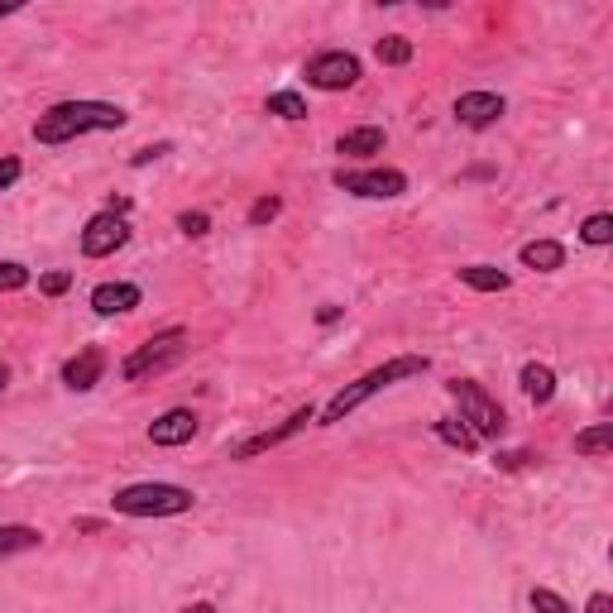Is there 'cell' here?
<instances>
[{"label":"cell","mask_w":613,"mask_h":613,"mask_svg":"<svg viewBox=\"0 0 613 613\" xmlns=\"http://www.w3.org/2000/svg\"><path fill=\"white\" fill-rule=\"evenodd\" d=\"M130 111L115 101H53L48 111L34 120V139L48 144V149H63L72 139H87V135H106V130H125Z\"/></svg>","instance_id":"6da1fadb"},{"label":"cell","mask_w":613,"mask_h":613,"mask_svg":"<svg viewBox=\"0 0 613 613\" xmlns=\"http://www.w3.org/2000/svg\"><path fill=\"white\" fill-rule=\"evenodd\" d=\"M431 369V359L427 355H393V359H383V365H375V369H365L355 383H345L335 399L321 407L317 413V427H335V422H345V417L355 413V407H365L375 393H383V389H393V383H407V379H422Z\"/></svg>","instance_id":"7a4b0ae2"},{"label":"cell","mask_w":613,"mask_h":613,"mask_svg":"<svg viewBox=\"0 0 613 613\" xmlns=\"http://www.w3.org/2000/svg\"><path fill=\"white\" fill-rule=\"evenodd\" d=\"M111 508L120 518H183L197 508V494L183 485H163V479H144V485H125L111 494Z\"/></svg>","instance_id":"3957f363"},{"label":"cell","mask_w":613,"mask_h":613,"mask_svg":"<svg viewBox=\"0 0 613 613\" xmlns=\"http://www.w3.org/2000/svg\"><path fill=\"white\" fill-rule=\"evenodd\" d=\"M446 393H451V403L461 407V422L470 427L479 441H499L503 431H508V413H503L499 399L485 389V383H475V379H451Z\"/></svg>","instance_id":"277c9868"},{"label":"cell","mask_w":613,"mask_h":613,"mask_svg":"<svg viewBox=\"0 0 613 613\" xmlns=\"http://www.w3.org/2000/svg\"><path fill=\"white\" fill-rule=\"evenodd\" d=\"M183 355H187V327L154 331L149 341L130 351V359L120 365V379L139 383V379H149V375H163V369H168V365H177Z\"/></svg>","instance_id":"5b68a950"},{"label":"cell","mask_w":613,"mask_h":613,"mask_svg":"<svg viewBox=\"0 0 613 613\" xmlns=\"http://www.w3.org/2000/svg\"><path fill=\"white\" fill-rule=\"evenodd\" d=\"M341 192H351V197H365V201H393V197H403L407 192V173L403 168H335V177H331Z\"/></svg>","instance_id":"8992f818"},{"label":"cell","mask_w":613,"mask_h":613,"mask_svg":"<svg viewBox=\"0 0 613 613\" xmlns=\"http://www.w3.org/2000/svg\"><path fill=\"white\" fill-rule=\"evenodd\" d=\"M303 77L317 91H351L365 77V68H359V58L351 48H321V53H311L303 63Z\"/></svg>","instance_id":"52a82bcc"},{"label":"cell","mask_w":613,"mask_h":613,"mask_svg":"<svg viewBox=\"0 0 613 613\" xmlns=\"http://www.w3.org/2000/svg\"><path fill=\"white\" fill-rule=\"evenodd\" d=\"M125 240H130V221L120 211H96L87 225H82V255L87 259H111L115 249H125Z\"/></svg>","instance_id":"ba28073f"},{"label":"cell","mask_w":613,"mask_h":613,"mask_svg":"<svg viewBox=\"0 0 613 613\" xmlns=\"http://www.w3.org/2000/svg\"><path fill=\"white\" fill-rule=\"evenodd\" d=\"M307 422H317V407L311 403H303L297 407L287 422H279V427H269V431H255V437H245L240 446H231V461H255V455H263V451H273V446H283L287 437H297Z\"/></svg>","instance_id":"9c48e42d"},{"label":"cell","mask_w":613,"mask_h":613,"mask_svg":"<svg viewBox=\"0 0 613 613\" xmlns=\"http://www.w3.org/2000/svg\"><path fill=\"white\" fill-rule=\"evenodd\" d=\"M508 115V101L499 91H461L455 96V120L465 130H494L499 120Z\"/></svg>","instance_id":"30bf717a"},{"label":"cell","mask_w":613,"mask_h":613,"mask_svg":"<svg viewBox=\"0 0 613 613\" xmlns=\"http://www.w3.org/2000/svg\"><path fill=\"white\" fill-rule=\"evenodd\" d=\"M197 413L192 407H168V413H159L149 422V441L154 446H163V451H177V446H187L192 437H197Z\"/></svg>","instance_id":"8fae6325"},{"label":"cell","mask_w":613,"mask_h":613,"mask_svg":"<svg viewBox=\"0 0 613 613\" xmlns=\"http://www.w3.org/2000/svg\"><path fill=\"white\" fill-rule=\"evenodd\" d=\"M135 307H144V287L139 283H96L91 287V311L96 317H130Z\"/></svg>","instance_id":"7c38bea8"},{"label":"cell","mask_w":613,"mask_h":613,"mask_svg":"<svg viewBox=\"0 0 613 613\" xmlns=\"http://www.w3.org/2000/svg\"><path fill=\"white\" fill-rule=\"evenodd\" d=\"M101 379H106V351H96V345L77 351L63 365V389H72V393H91Z\"/></svg>","instance_id":"4fadbf2b"},{"label":"cell","mask_w":613,"mask_h":613,"mask_svg":"<svg viewBox=\"0 0 613 613\" xmlns=\"http://www.w3.org/2000/svg\"><path fill=\"white\" fill-rule=\"evenodd\" d=\"M518 263L532 273H556V269H566V245L561 240H527L518 249Z\"/></svg>","instance_id":"5bb4252c"},{"label":"cell","mask_w":613,"mask_h":613,"mask_svg":"<svg viewBox=\"0 0 613 613\" xmlns=\"http://www.w3.org/2000/svg\"><path fill=\"white\" fill-rule=\"evenodd\" d=\"M383 139H389L383 125H355L335 139V154H345V159H375V154H383Z\"/></svg>","instance_id":"9a60e30c"},{"label":"cell","mask_w":613,"mask_h":613,"mask_svg":"<svg viewBox=\"0 0 613 613\" xmlns=\"http://www.w3.org/2000/svg\"><path fill=\"white\" fill-rule=\"evenodd\" d=\"M455 279H461L465 287H475V293H508L513 287V273L499 269V263H461Z\"/></svg>","instance_id":"2e32d148"},{"label":"cell","mask_w":613,"mask_h":613,"mask_svg":"<svg viewBox=\"0 0 613 613\" xmlns=\"http://www.w3.org/2000/svg\"><path fill=\"white\" fill-rule=\"evenodd\" d=\"M518 383H523V393H527V403H537V407H547L551 399H556V369L551 365H523V375H518Z\"/></svg>","instance_id":"e0dca14e"},{"label":"cell","mask_w":613,"mask_h":613,"mask_svg":"<svg viewBox=\"0 0 613 613\" xmlns=\"http://www.w3.org/2000/svg\"><path fill=\"white\" fill-rule=\"evenodd\" d=\"M44 547V532L29 523H0V561L20 556V551H39Z\"/></svg>","instance_id":"ac0fdd59"},{"label":"cell","mask_w":613,"mask_h":613,"mask_svg":"<svg viewBox=\"0 0 613 613\" xmlns=\"http://www.w3.org/2000/svg\"><path fill=\"white\" fill-rule=\"evenodd\" d=\"M263 111L287 120V125H297V120H307V96L303 91H269V101H263Z\"/></svg>","instance_id":"d6986e66"},{"label":"cell","mask_w":613,"mask_h":613,"mask_svg":"<svg viewBox=\"0 0 613 613\" xmlns=\"http://www.w3.org/2000/svg\"><path fill=\"white\" fill-rule=\"evenodd\" d=\"M375 58L383 68H407L413 63V39H403V34H383L375 44Z\"/></svg>","instance_id":"ffe728a7"},{"label":"cell","mask_w":613,"mask_h":613,"mask_svg":"<svg viewBox=\"0 0 613 613\" xmlns=\"http://www.w3.org/2000/svg\"><path fill=\"white\" fill-rule=\"evenodd\" d=\"M431 431H437V437L446 441V446H455V451H479V437L461 422V417H441V422L431 427Z\"/></svg>","instance_id":"44dd1931"},{"label":"cell","mask_w":613,"mask_h":613,"mask_svg":"<svg viewBox=\"0 0 613 613\" xmlns=\"http://www.w3.org/2000/svg\"><path fill=\"white\" fill-rule=\"evenodd\" d=\"M575 451H580V455H609L613 451V422H599L590 431H575Z\"/></svg>","instance_id":"7402d4cb"},{"label":"cell","mask_w":613,"mask_h":613,"mask_svg":"<svg viewBox=\"0 0 613 613\" xmlns=\"http://www.w3.org/2000/svg\"><path fill=\"white\" fill-rule=\"evenodd\" d=\"M580 240H585V245H594V249L613 245V216H609V211H594V216H585V225H580Z\"/></svg>","instance_id":"603a6c76"},{"label":"cell","mask_w":613,"mask_h":613,"mask_svg":"<svg viewBox=\"0 0 613 613\" xmlns=\"http://www.w3.org/2000/svg\"><path fill=\"white\" fill-rule=\"evenodd\" d=\"M279 216H283V197H273V192H263V197L255 201V207L245 211V221H249V225H255V231H259V225L279 221Z\"/></svg>","instance_id":"cb8c5ba5"},{"label":"cell","mask_w":613,"mask_h":613,"mask_svg":"<svg viewBox=\"0 0 613 613\" xmlns=\"http://www.w3.org/2000/svg\"><path fill=\"white\" fill-rule=\"evenodd\" d=\"M29 279L34 273L20 259H0V293H20V287H29Z\"/></svg>","instance_id":"d4e9b609"},{"label":"cell","mask_w":613,"mask_h":613,"mask_svg":"<svg viewBox=\"0 0 613 613\" xmlns=\"http://www.w3.org/2000/svg\"><path fill=\"white\" fill-rule=\"evenodd\" d=\"M177 231H183L187 240H201L211 231V216L207 211H177Z\"/></svg>","instance_id":"484cf974"},{"label":"cell","mask_w":613,"mask_h":613,"mask_svg":"<svg viewBox=\"0 0 613 613\" xmlns=\"http://www.w3.org/2000/svg\"><path fill=\"white\" fill-rule=\"evenodd\" d=\"M527 604H532V609H547V613H575L571 599H561L556 590H532V594H527Z\"/></svg>","instance_id":"4316f807"},{"label":"cell","mask_w":613,"mask_h":613,"mask_svg":"<svg viewBox=\"0 0 613 613\" xmlns=\"http://www.w3.org/2000/svg\"><path fill=\"white\" fill-rule=\"evenodd\" d=\"M72 287V273L68 269H53V273H39V293L44 297H63Z\"/></svg>","instance_id":"83f0119b"},{"label":"cell","mask_w":613,"mask_h":613,"mask_svg":"<svg viewBox=\"0 0 613 613\" xmlns=\"http://www.w3.org/2000/svg\"><path fill=\"white\" fill-rule=\"evenodd\" d=\"M163 154H173V144H168V139H159V144H144V149L130 154V168H149L154 159H163Z\"/></svg>","instance_id":"f1b7e54d"},{"label":"cell","mask_w":613,"mask_h":613,"mask_svg":"<svg viewBox=\"0 0 613 613\" xmlns=\"http://www.w3.org/2000/svg\"><path fill=\"white\" fill-rule=\"evenodd\" d=\"M24 177V163L15 159V154H0V192H10Z\"/></svg>","instance_id":"f546056e"},{"label":"cell","mask_w":613,"mask_h":613,"mask_svg":"<svg viewBox=\"0 0 613 613\" xmlns=\"http://www.w3.org/2000/svg\"><path fill=\"white\" fill-rule=\"evenodd\" d=\"M527 461H537V455H532V451H499V455H494L499 470H518V465H527Z\"/></svg>","instance_id":"4dcf8cb0"},{"label":"cell","mask_w":613,"mask_h":613,"mask_svg":"<svg viewBox=\"0 0 613 613\" xmlns=\"http://www.w3.org/2000/svg\"><path fill=\"white\" fill-rule=\"evenodd\" d=\"M341 317H345L341 303H321V307H317V327H335Z\"/></svg>","instance_id":"1f68e13d"},{"label":"cell","mask_w":613,"mask_h":613,"mask_svg":"<svg viewBox=\"0 0 613 613\" xmlns=\"http://www.w3.org/2000/svg\"><path fill=\"white\" fill-rule=\"evenodd\" d=\"M29 5V0H0V20H10V15H20V10Z\"/></svg>","instance_id":"d6a6232c"},{"label":"cell","mask_w":613,"mask_h":613,"mask_svg":"<svg viewBox=\"0 0 613 613\" xmlns=\"http://www.w3.org/2000/svg\"><path fill=\"white\" fill-rule=\"evenodd\" d=\"M609 604H613L609 594H590V604H585V609H590V613H599V609H609Z\"/></svg>","instance_id":"836d02e7"},{"label":"cell","mask_w":613,"mask_h":613,"mask_svg":"<svg viewBox=\"0 0 613 613\" xmlns=\"http://www.w3.org/2000/svg\"><path fill=\"white\" fill-rule=\"evenodd\" d=\"M417 5H422V10H451L455 0H417Z\"/></svg>","instance_id":"e575fe53"},{"label":"cell","mask_w":613,"mask_h":613,"mask_svg":"<svg viewBox=\"0 0 613 613\" xmlns=\"http://www.w3.org/2000/svg\"><path fill=\"white\" fill-rule=\"evenodd\" d=\"M10 389V365H0V393Z\"/></svg>","instance_id":"d590c367"},{"label":"cell","mask_w":613,"mask_h":613,"mask_svg":"<svg viewBox=\"0 0 613 613\" xmlns=\"http://www.w3.org/2000/svg\"><path fill=\"white\" fill-rule=\"evenodd\" d=\"M375 5H383V10H393V5H403V0H375Z\"/></svg>","instance_id":"8d00e7d4"}]
</instances>
